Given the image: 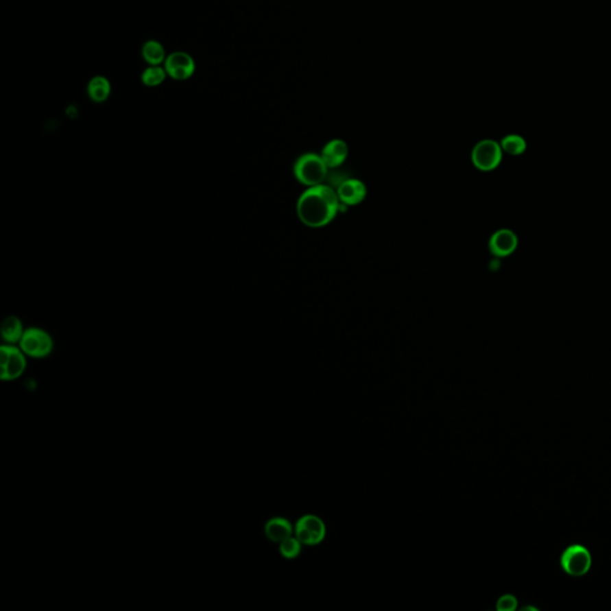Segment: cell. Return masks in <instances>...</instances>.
<instances>
[{
    "label": "cell",
    "instance_id": "obj_1",
    "mask_svg": "<svg viewBox=\"0 0 611 611\" xmlns=\"http://www.w3.org/2000/svg\"><path fill=\"white\" fill-rule=\"evenodd\" d=\"M338 193L328 185L309 187L300 196L296 212L300 220L312 228L328 225L336 217L339 211Z\"/></svg>",
    "mask_w": 611,
    "mask_h": 611
},
{
    "label": "cell",
    "instance_id": "obj_2",
    "mask_svg": "<svg viewBox=\"0 0 611 611\" xmlns=\"http://www.w3.org/2000/svg\"><path fill=\"white\" fill-rule=\"evenodd\" d=\"M328 173L325 161L322 156L307 153L300 156L294 165V175L300 183L306 187H315L326 180Z\"/></svg>",
    "mask_w": 611,
    "mask_h": 611
},
{
    "label": "cell",
    "instance_id": "obj_3",
    "mask_svg": "<svg viewBox=\"0 0 611 611\" xmlns=\"http://www.w3.org/2000/svg\"><path fill=\"white\" fill-rule=\"evenodd\" d=\"M19 348L32 359H45L51 354L54 342L48 332L38 327H30L24 331Z\"/></svg>",
    "mask_w": 611,
    "mask_h": 611
},
{
    "label": "cell",
    "instance_id": "obj_4",
    "mask_svg": "<svg viewBox=\"0 0 611 611\" xmlns=\"http://www.w3.org/2000/svg\"><path fill=\"white\" fill-rule=\"evenodd\" d=\"M27 355L21 348L5 344L0 348V379L3 381H14L23 375L27 368Z\"/></svg>",
    "mask_w": 611,
    "mask_h": 611
},
{
    "label": "cell",
    "instance_id": "obj_5",
    "mask_svg": "<svg viewBox=\"0 0 611 611\" xmlns=\"http://www.w3.org/2000/svg\"><path fill=\"white\" fill-rule=\"evenodd\" d=\"M503 153L501 143L491 139L481 140L474 146L472 151L473 165L483 172L496 170L501 165Z\"/></svg>",
    "mask_w": 611,
    "mask_h": 611
},
{
    "label": "cell",
    "instance_id": "obj_6",
    "mask_svg": "<svg viewBox=\"0 0 611 611\" xmlns=\"http://www.w3.org/2000/svg\"><path fill=\"white\" fill-rule=\"evenodd\" d=\"M592 564L590 551L580 544H572L561 555V567L567 575L580 577L586 575Z\"/></svg>",
    "mask_w": 611,
    "mask_h": 611
},
{
    "label": "cell",
    "instance_id": "obj_7",
    "mask_svg": "<svg viewBox=\"0 0 611 611\" xmlns=\"http://www.w3.org/2000/svg\"><path fill=\"white\" fill-rule=\"evenodd\" d=\"M325 524L318 516L306 515L295 525V535L306 546H317L325 538Z\"/></svg>",
    "mask_w": 611,
    "mask_h": 611
},
{
    "label": "cell",
    "instance_id": "obj_8",
    "mask_svg": "<svg viewBox=\"0 0 611 611\" xmlns=\"http://www.w3.org/2000/svg\"><path fill=\"white\" fill-rule=\"evenodd\" d=\"M164 69L171 78L175 80H187L193 77L196 64L188 53L175 51L166 58Z\"/></svg>",
    "mask_w": 611,
    "mask_h": 611
},
{
    "label": "cell",
    "instance_id": "obj_9",
    "mask_svg": "<svg viewBox=\"0 0 611 611\" xmlns=\"http://www.w3.org/2000/svg\"><path fill=\"white\" fill-rule=\"evenodd\" d=\"M518 246V237L514 230L503 228L496 230L488 241V248L496 258L509 257Z\"/></svg>",
    "mask_w": 611,
    "mask_h": 611
},
{
    "label": "cell",
    "instance_id": "obj_10",
    "mask_svg": "<svg viewBox=\"0 0 611 611\" xmlns=\"http://www.w3.org/2000/svg\"><path fill=\"white\" fill-rule=\"evenodd\" d=\"M337 193L345 206H357L367 196V188L361 180H346L339 184Z\"/></svg>",
    "mask_w": 611,
    "mask_h": 611
},
{
    "label": "cell",
    "instance_id": "obj_11",
    "mask_svg": "<svg viewBox=\"0 0 611 611\" xmlns=\"http://www.w3.org/2000/svg\"><path fill=\"white\" fill-rule=\"evenodd\" d=\"M348 153V145L343 140L336 139L327 143L326 146L322 148V158L328 169H335L344 163Z\"/></svg>",
    "mask_w": 611,
    "mask_h": 611
},
{
    "label": "cell",
    "instance_id": "obj_12",
    "mask_svg": "<svg viewBox=\"0 0 611 611\" xmlns=\"http://www.w3.org/2000/svg\"><path fill=\"white\" fill-rule=\"evenodd\" d=\"M267 538L275 543H280L285 538H290L293 534V527L289 520L283 517H275L265 524L264 528Z\"/></svg>",
    "mask_w": 611,
    "mask_h": 611
},
{
    "label": "cell",
    "instance_id": "obj_13",
    "mask_svg": "<svg viewBox=\"0 0 611 611\" xmlns=\"http://www.w3.org/2000/svg\"><path fill=\"white\" fill-rule=\"evenodd\" d=\"M23 324L14 315L5 318L1 324V337L6 344H17L24 335Z\"/></svg>",
    "mask_w": 611,
    "mask_h": 611
},
{
    "label": "cell",
    "instance_id": "obj_14",
    "mask_svg": "<svg viewBox=\"0 0 611 611\" xmlns=\"http://www.w3.org/2000/svg\"><path fill=\"white\" fill-rule=\"evenodd\" d=\"M111 93V85L109 80L103 75H96L88 82V95L92 101L96 103L106 101Z\"/></svg>",
    "mask_w": 611,
    "mask_h": 611
},
{
    "label": "cell",
    "instance_id": "obj_15",
    "mask_svg": "<svg viewBox=\"0 0 611 611\" xmlns=\"http://www.w3.org/2000/svg\"><path fill=\"white\" fill-rule=\"evenodd\" d=\"M143 58L149 66H160V64L165 62L166 56L165 49L161 45L160 42L147 41L143 47Z\"/></svg>",
    "mask_w": 611,
    "mask_h": 611
},
{
    "label": "cell",
    "instance_id": "obj_16",
    "mask_svg": "<svg viewBox=\"0 0 611 611\" xmlns=\"http://www.w3.org/2000/svg\"><path fill=\"white\" fill-rule=\"evenodd\" d=\"M501 146L503 152L515 156H522L528 147L525 139L517 134H510L506 135L505 138L501 139Z\"/></svg>",
    "mask_w": 611,
    "mask_h": 611
},
{
    "label": "cell",
    "instance_id": "obj_17",
    "mask_svg": "<svg viewBox=\"0 0 611 611\" xmlns=\"http://www.w3.org/2000/svg\"><path fill=\"white\" fill-rule=\"evenodd\" d=\"M166 75L167 73L165 69H163L161 66H149L143 71L141 80L148 88H154L165 80Z\"/></svg>",
    "mask_w": 611,
    "mask_h": 611
},
{
    "label": "cell",
    "instance_id": "obj_18",
    "mask_svg": "<svg viewBox=\"0 0 611 611\" xmlns=\"http://www.w3.org/2000/svg\"><path fill=\"white\" fill-rule=\"evenodd\" d=\"M301 544L299 538L290 536L280 543V553L285 559H294L301 553Z\"/></svg>",
    "mask_w": 611,
    "mask_h": 611
},
{
    "label": "cell",
    "instance_id": "obj_19",
    "mask_svg": "<svg viewBox=\"0 0 611 611\" xmlns=\"http://www.w3.org/2000/svg\"><path fill=\"white\" fill-rule=\"evenodd\" d=\"M517 608V599L512 595H504L496 603V609L499 611H512Z\"/></svg>",
    "mask_w": 611,
    "mask_h": 611
}]
</instances>
